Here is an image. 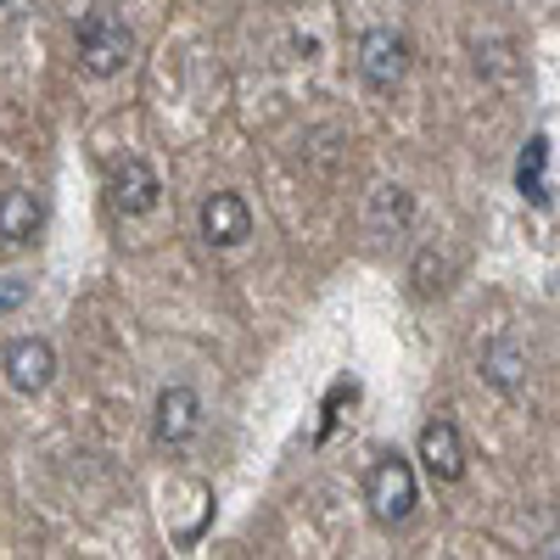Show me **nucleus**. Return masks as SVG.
<instances>
[{
    "label": "nucleus",
    "instance_id": "obj_1",
    "mask_svg": "<svg viewBox=\"0 0 560 560\" xmlns=\"http://www.w3.org/2000/svg\"><path fill=\"white\" fill-rule=\"evenodd\" d=\"M129 57H135L129 23L118 12H107V7L84 12V23H79V62H84V73L90 79H113V73L129 68Z\"/></svg>",
    "mask_w": 560,
    "mask_h": 560
},
{
    "label": "nucleus",
    "instance_id": "obj_2",
    "mask_svg": "<svg viewBox=\"0 0 560 560\" xmlns=\"http://www.w3.org/2000/svg\"><path fill=\"white\" fill-rule=\"evenodd\" d=\"M364 499H370V516H376L382 527H398L415 510V471H409V459L382 454L376 465H370V477H364Z\"/></svg>",
    "mask_w": 560,
    "mask_h": 560
},
{
    "label": "nucleus",
    "instance_id": "obj_3",
    "mask_svg": "<svg viewBox=\"0 0 560 560\" xmlns=\"http://www.w3.org/2000/svg\"><path fill=\"white\" fill-rule=\"evenodd\" d=\"M359 73L376 84V90H393L409 73V39L398 28H370L359 39Z\"/></svg>",
    "mask_w": 560,
    "mask_h": 560
},
{
    "label": "nucleus",
    "instance_id": "obj_4",
    "mask_svg": "<svg viewBox=\"0 0 560 560\" xmlns=\"http://www.w3.org/2000/svg\"><path fill=\"white\" fill-rule=\"evenodd\" d=\"M51 376H57V353H51V342H45V337H18L7 348V382L18 393L34 398V393L51 387Z\"/></svg>",
    "mask_w": 560,
    "mask_h": 560
},
{
    "label": "nucleus",
    "instance_id": "obj_5",
    "mask_svg": "<svg viewBox=\"0 0 560 560\" xmlns=\"http://www.w3.org/2000/svg\"><path fill=\"white\" fill-rule=\"evenodd\" d=\"M202 236L213 247H242L253 236V208L236 197V191H213L202 202Z\"/></svg>",
    "mask_w": 560,
    "mask_h": 560
},
{
    "label": "nucleus",
    "instance_id": "obj_6",
    "mask_svg": "<svg viewBox=\"0 0 560 560\" xmlns=\"http://www.w3.org/2000/svg\"><path fill=\"white\" fill-rule=\"evenodd\" d=\"M420 459H427V477L432 482H459L465 477V443L448 420H427L420 427Z\"/></svg>",
    "mask_w": 560,
    "mask_h": 560
},
{
    "label": "nucleus",
    "instance_id": "obj_7",
    "mask_svg": "<svg viewBox=\"0 0 560 560\" xmlns=\"http://www.w3.org/2000/svg\"><path fill=\"white\" fill-rule=\"evenodd\" d=\"M202 427V398L191 387H163L158 393V443H191Z\"/></svg>",
    "mask_w": 560,
    "mask_h": 560
},
{
    "label": "nucleus",
    "instance_id": "obj_8",
    "mask_svg": "<svg viewBox=\"0 0 560 560\" xmlns=\"http://www.w3.org/2000/svg\"><path fill=\"white\" fill-rule=\"evenodd\" d=\"M158 197H163V179H158L152 163L129 158V163L113 174V208H118V213H152Z\"/></svg>",
    "mask_w": 560,
    "mask_h": 560
},
{
    "label": "nucleus",
    "instance_id": "obj_9",
    "mask_svg": "<svg viewBox=\"0 0 560 560\" xmlns=\"http://www.w3.org/2000/svg\"><path fill=\"white\" fill-rule=\"evenodd\" d=\"M39 197L34 191H0V247H28L39 236Z\"/></svg>",
    "mask_w": 560,
    "mask_h": 560
},
{
    "label": "nucleus",
    "instance_id": "obj_10",
    "mask_svg": "<svg viewBox=\"0 0 560 560\" xmlns=\"http://www.w3.org/2000/svg\"><path fill=\"white\" fill-rule=\"evenodd\" d=\"M544 163H549V140L544 135H533L527 140V152H522V168H516V179H522V191L544 208L549 202V185H544Z\"/></svg>",
    "mask_w": 560,
    "mask_h": 560
},
{
    "label": "nucleus",
    "instance_id": "obj_11",
    "mask_svg": "<svg viewBox=\"0 0 560 560\" xmlns=\"http://www.w3.org/2000/svg\"><path fill=\"white\" fill-rule=\"evenodd\" d=\"M488 376L510 393V387H516V376H522V359L510 353V348H493V353H488Z\"/></svg>",
    "mask_w": 560,
    "mask_h": 560
},
{
    "label": "nucleus",
    "instance_id": "obj_12",
    "mask_svg": "<svg viewBox=\"0 0 560 560\" xmlns=\"http://www.w3.org/2000/svg\"><path fill=\"white\" fill-rule=\"evenodd\" d=\"M18 298H23V287H7V292H0V308H12Z\"/></svg>",
    "mask_w": 560,
    "mask_h": 560
},
{
    "label": "nucleus",
    "instance_id": "obj_13",
    "mask_svg": "<svg viewBox=\"0 0 560 560\" xmlns=\"http://www.w3.org/2000/svg\"><path fill=\"white\" fill-rule=\"evenodd\" d=\"M0 7H7V0H0Z\"/></svg>",
    "mask_w": 560,
    "mask_h": 560
}]
</instances>
